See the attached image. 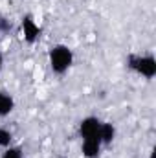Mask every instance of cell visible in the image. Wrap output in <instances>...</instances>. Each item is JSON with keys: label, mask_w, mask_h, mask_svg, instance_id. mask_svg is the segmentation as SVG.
<instances>
[{"label": "cell", "mask_w": 156, "mask_h": 158, "mask_svg": "<svg viewBox=\"0 0 156 158\" xmlns=\"http://www.w3.org/2000/svg\"><path fill=\"white\" fill-rule=\"evenodd\" d=\"M2 66H4V55H2V52H0V72H2Z\"/></svg>", "instance_id": "obj_11"}, {"label": "cell", "mask_w": 156, "mask_h": 158, "mask_svg": "<svg viewBox=\"0 0 156 158\" xmlns=\"http://www.w3.org/2000/svg\"><path fill=\"white\" fill-rule=\"evenodd\" d=\"M149 158H156V151H154V149L151 151V155H149Z\"/></svg>", "instance_id": "obj_12"}, {"label": "cell", "mask_w": 156, "mask_h": 158, "mask_svg": "<svg viewBox=\"0 0 156 158\" xmlns=\"http://www.w3.org/2000/svg\"><path fill=\"white\" fill-rule=\"evenodd\" d=\"M101 149H103V143H101L99 138H86V140H83L81 151H83L84 158H99Z\"/></svg>", "instance_id": "obj_5"}, {"label": "cell", "mask_w": 156, "mask_h": 158, "mask_svg": "<svg viewBox=\"0 0 156 158\" xmlns=\"http://www.w3.org/2000/svg\"><path fill=\"white\" fill-rule=\"evenodd\" d=\"M22 35H24V40L28 44H35L40 37V26L35 22V19L31 15H24L22 17Z\"/></svg>", "instance_id": "obj_3"}, {"label": "cell", "mask_w": 156, "mask_h": 158, "mask_svg": "<svg viewBox=\"0 0 156 158\" xmlns=\"http://www.w3.org/2000/svg\"><path fill=\"white\" fill-rule=\"evenodd\" d=\"M99 127H101V119H97L96 116L83 118L81 123H79V136L83 140H86V138H99Z\"/></svg>", "instance_id": "obj_4"}, {"label": "cell", "mask_w": 156, "mask_h": 158, "mask_svg": "<svg viewBox=\"0 0 156 158\" xmlns=\"http://www.w3.org/2000/svg\"><path fill=\"white\" fill-rule=\"evenodd\" d=\"M116 138V127L112 123H103L101 121V127H99V140L103 145H110Z\"/></svg>", "instance_id": "obj_6"}, {"label": "cell", "mask_w": 156, "mask_h": 158, "mask_svg": "<svg viewBox=\"0 0 156 158\" xmlns=\"http://www.w3.org/2000/svg\"><path fill=\"white\" fill-rule=\"evenodd\" d=\"M13 142V132L7 131L6 127H0V147L2 149H7Z\"/></svg>", "instance_id": "obj_8"}, {"label": "cell", "mask_w": 156, "mask_h": 158, "mask_svg": "<svg viewBox=\"0 0 156 158\" xmlns=\"http://www.w3.org/2000/svg\"><path fill=\"white\" fill-rule=\"evenodd\" d=\"M9 30H11V22H9L7 19L0 17V31H2V33H9Z\"/></svg>", "instance_id": "obj_10"}, {"label": "cell", "mask_w": 156, "mask_h": 158, "mask_svg": "<svg viewBox=\"0 0 156 158\" xmlns=\"http://www.w3.org/2000/svg\"><path fill=\"white\" fill-rule=\"evenodd\" d=\"M127 66L145 79H153L156 76V59L153 55H130Z\"/></svg>", "instance_id": "obj_2"}, {"label": "cell", "mask_w": 156, "mask_h": 158, "mask_svg": "<svg viewBox=\"0 0 156 158\" xmlns=\"http://www.w3.org/2000/svg\"><path fill=\"white\" fill-rule=\"evenodd\" d=\"M50 68L53 74L63 76L64 72H68V68L74 64V52L66 46V44H55L50 50Z\"/></svg>", "instance_id": "obj_1"}, {"label": "cell", "mask_w": 156, "mask_h": 158, "mask_svg": "<svg viewBox=\"0 0 156 158\" xmlns=\"http://www.w3.org/2000/svg\"><path fill=\"white\" fill-rule=\"evenodd\" d=\"M13 109H15V99H13V96L7 94V92H4V90H0V116H2V118H4V116H9V114L13 112Z\"/></svg>", "instance_id": "obj_7"}, {"label": "cell", "mask_w": 156, "mask_h": 158, "mask_svg": "<svg viewBox=\"0 0 156 158\" xmlns=\"http://www.w3.org/2000/svg\"><path fill=\"white\" fill-rule=\"evenodd\" d=\"M24 155H22V149L20 147H7L6 151H4V155H2V158H22Z\"/></svg>", "instance_id": "obj_9"}]
</instances>
